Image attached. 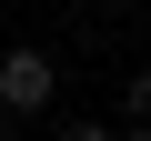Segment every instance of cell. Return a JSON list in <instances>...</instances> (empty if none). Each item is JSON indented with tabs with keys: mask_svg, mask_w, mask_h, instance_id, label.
<instances>
[{
	"mask_svg": "<svg viewBox=\"0 0 151 141\" xmlns=\"http://www.w3.org/2000/svg\"><path fill=\"white\" fill-rule=\"evenodd\" d=\"M50 101H60V60L40 40H10L0 50V121H40Z\"/></svg>",
	"mask_w": 151,
	"mask_h": 141,
	"instance_id": "cell-1",
	"label": "cell"
},
{
	"mask_svg": "<svg viewBox=\"0 0 151 141\" xmlns=\"http://www.w3.org/2000/svg\"><path fill=\"white\" fill-rule=\"evenodd\" d=\"M60 141H121L111 121H60Z\"/></svg>",
	"mask_w": 151,
	"mask_h": 141,
	"instance_id": "cell-2",
	"label": "cell"
},
{
	"mask_svg": "<svg viewBox=\"0 0 151 141\" xmlns=\"http://www.w3.org/2000/svg\"><path fill=\"white\" fill-rule=\"evenodd\" d=\"M131 121H151V70H131Z\"/></svg>",
	"mask_w": 151,
	"mask_h": 141,
	"instance_id": "cell-3",
	"label": "cell"
},
{
	"mask_svg": "<svg viewBox=\"0 0 151 141\" xmlns=\"http://www.w3.org/2000/svg\"><path fill=\"white\" fill-rule=\"evenodd\" d=\"M121 141H151V121H131V131H121Z\"/></svg>",
	"mask_w": 151,
	"mask_h": 141,
	"instance_id": "cell-4",
	"label": "cell"
},
{
	"mask_svg": "<svg viewBox=\"0 0 151 141\" xmlns=\"http://www.w3.org/2000/svg\"><path fill=\"white\" fill-rule=\"evenodd\" d=\"M0 141H20V131H0Z\"/></svg>",
	"mask_w": 151,
	"mask_h": 141,
	"instance_id": "cell-5",
	"label": "cell"
}]
</instances>
